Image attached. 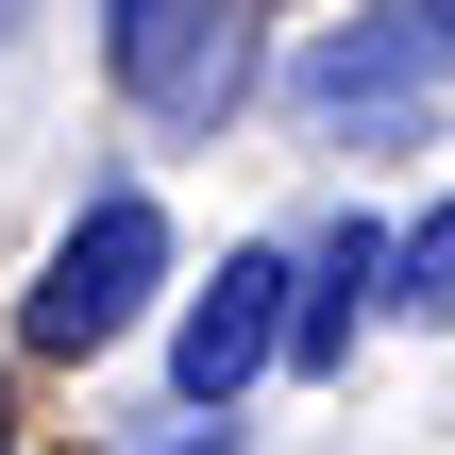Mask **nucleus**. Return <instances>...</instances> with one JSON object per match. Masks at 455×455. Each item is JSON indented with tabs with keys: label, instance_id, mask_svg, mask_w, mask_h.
<instances>
[{
	"label": "nucleus",
	"instance_id": "nucleus-4",
	"mask_svg": "<svg viewBox=\"0 0 455 455\" xmlns=\"http://www.w3.org/2000/svg\"><path fill=\"white\" fill-rule=\"evenodd\" d=\"M455 68V0H355V17H321L287 68H270V101L304 118V135H355V118H422Z\"/></svg>",
	"mask_w": 455,
	"mask_h": 455
},
{
	"label": "nucleus",
	"instance_id": "nucleus-5",
	"mask_svg": "<svg viewBox=\"0 0 455 455\" xmlns=\"http://www.w3.org/2000/svg\"><path fill=\"white\" fill-rule=\"evenodd\" d=\"M371 321H388V220L338 203V220L304 236V287H287V371H355Z\"/></svg>",
	"mask_w": 455,
	"mask_h": 455
},
{
	"label": "nucleus",
	"instance_id": "nucleus-8",
	"mask_svg": "<svg viewBox=\"0 0 455 455\" xmlns=\"http://www.w3.org/2000/svg\"><path fill=\"white\" fill-rule=\"evenodd\" d=\"M17 34H34V0H0V51H17Z\"/></svg>",
	"mask_w": 455,
	"mask_h": 455
},
{
	"label": "nucleus",
	"instance_id": "nucleus-2",
	"mask_svg": "<svg viewBox=\"0 0 455 455\" xmlns=\"http://www.w3.org/2000/svg\"><path fill=\"white\" fill-rule=\"evenodd\" d=\"M84 17H101L118 101H135L169 152H220V135L270 101V34H253V0H84Z\"/></svg>",
	"mask_w": 455,
	"mask_h": 455
},
{
	"label": "nucleus",
	"instance_id": "nucleus-7",
	"mask_svg": "<svg viewBox=\"0 0 455 455\" xmlns=\"http://www.w3.org/2000/svg\"><path fill=\"white\" fill-rule=\"evenodd\" d=\"M152 455H236V422H186V439H152Z\"/></svg>",
	"mask_w": 455,
	"mask_h": 455
},
{
	"label": "nucleus",
	"instance_id": "nucleus-1",
	"mask_svg": "<svg viewBox=\"0 0 455 455\" xmlns=\"http://www.w3.org/2000/svg\"><path fill=\"white\" fill-rule=\"evenodd\" d=\"M169 287H186L169 203H152L135 169H101V186H84V220H68V236L34 253V287H17V355H34V371H101Z\"/></svg>",
	"mask_w": 455,
	"mask_h": 455
},
{
	"label": "nucleus",
	"instance_id": "nucleus-3",
	"mask_svg": "<svg viewBox=\"0 0 455 455\" xmlns=\"http://www.w3.org/2000/svg\"><path fill=\"white\" fill-rule=\"evenodd\" d=\"M287 287H304V236H236V253L169 304V422H236V405L287 371Z\"/></svg>",
	"mask_w": 455,
	"mask_h": 455
},
{
	"label": "nucleus",
	"instance_id": "nucleus-6",
	"mask_svg": "<svg viewBox=\"0 0 455 455\" xmlns=\"http://www.w3.org/2000/svg\"><path fill=\"white\" fill-rule=\"evenodd\" d=\"M388 321H455V186L422 220H388Z\"/></svg>",
	"mask_w": 455,
	"mask_h": 455
}]
</instances>
